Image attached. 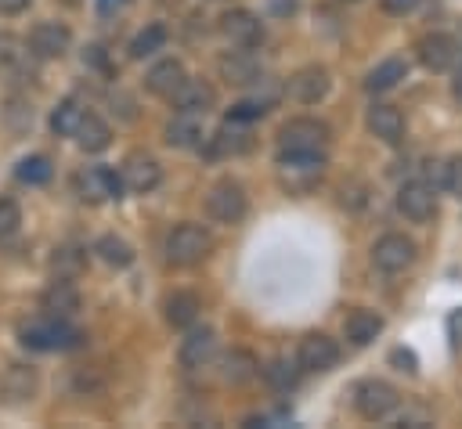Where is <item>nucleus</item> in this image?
Masks as SVG:
<instances>
[{
  "label": "nucleus",
  "mask_w": 462,
  "mask_h": 429,
  "mask_svg": "<svg viewBox=\"0 0 462 429\" xmlns=\"http://www.w3.org/2000/svg\"><path fill=\"white\" fill-rule=\"evenodd\" d=\"M332 141V130L325 119H314V115H296V119H285L278 126V148L282 151H325Z\"/></svg>",
  "instance_id": "20e7f679"
},
{
  "label": "nucleus",
  "mask_w": 462,
  "mask_h": 429,
  "mask_svg": "<svg viewBox=\"0 0 462 429\" xmlns=\"http://www.w3.org/2000/svg\"><path fill=\"white\" fill-rule=\"evenodd\" d=\"M94 252L101 256V263H108V267H116V270H123V267L134 263V249H130V242L119 238V234H101L97 245H94Z\"/></svg>",
  "instance_id": "7c9ffc66"
},
{
  "label": "nucleus",
  "mask_w": 462,
  "mask_h": 429,
  "mask_svg": "<svg viewBox=\"0 0 462 429\" xmlns=\"http://www.w3.org/2000/svg\"><path fill=\"white\" fill-rule=\"evenodd\" d=\"M325 173V151H282L278 148V177L292 195H307Z\"/></svg>",
  "instance_id": "f03ea898"
},
{
  "label": "nucleus",
  "mask_w": 462,
  "mask_h": 429,
  "mask_svg": "<svg viewBox=\"0 0 462 429\" xmlns=\"http://www.w3.org/2000/svg\"><path fill=\"white\" fill-rule=\"evenodd\" d=\"M217 357V332L213 328H188V335L180 339V350H177V361L184 371H199V368H209Z\"/></svg>",
  "instance_id": "2eb2a0df"
},
{
  "label": "nucleus",
  "mask_w": 462,
  "mask_h": 429,
  "mask_svg": "<svg viewBox=\"0 0 462 429\" xmlns=\"http://www.w3.org/2000/svg\"><path fill=\"white\" fill-rule=\"evenodd\" d=\"M170 101L177 105V112L206 115V112L217 105V90H213L209 83H202V79H184V83L173 90V97H170Z\"/></svg>",
  "instance_id": "5701e85b"
},
{
  "label": "nucleus",
  "mask_w": 462,
  "mask_h": 429,
  "mask_svg": "<svg viewBox=\"0 0 462 429\" xmlns=\"http://www.w3.org/2000/svg\"><path fill=\"white\" fill-rule=\"evenodd\" d=\"M296 11V0H274V14H292Z\"/></svg>",
  "instance_id": "49530a36"
},
{
  "label": "nucleus",
  "mask_w": 462,
  "mask_h": 429,
  "mask_svg": "<svg viewBox=\"0 0 462 429\" xmlns=\"http://www.w3.org/2000/svg\"><path fill=\"white\" fill-rule=\"evenodd\" d=\"M162 137H166L170 148H180V151L199 148V144H202V119H199L195 112H177V115L166 123Z\"/></svg>",
  "instance_id": "393cba45"
},
{
  "label": "nucleus",
  "mask_w": 462,
  "mask_h": 429,
  "mask_svg": "<svg viewBox=\"0 0 462 429\" xmlns=\"http://www.w3.org/2000/svg\"><path fill=\"white\" fill-rule=\"evenodd\" d=\"M213 252V234L199 224H177L166 234V260L173 267H195Z\"/></svg>",
  "instance_id": "7ed1b4c3"
},
{
  "label": "nucleus",
  "mask_w": 462,
  "mask_h": 429,
  "mask_svg": "<svg viewBox=\"0 0 462 429\" xmlns=\"http://www.w3.org/2000/svg\"><path fill=\"white\" fill-rule=\"evenodd\" d=\"M83 263H87V252H83L79 245H61V249L54 252V260H51V270H54L58 278H76V274L83 270Z\"/></svg>",
  "instance_id": "72a5a7b5"
},
{
  "label": "nucleus",
  "mask_w": 462,
  "mask_h": 429,
  "mask_svg": "<svg viewBox=\"0 0 462 429\" xmlns=\"http://www.w3.org/2000/svg\"><path fill=\"white\" fill-rule=\"evenodd\" d=\"M199 310H202V299L195 292H184V288L170 292L162 303V317L170 328H191L199 321Z\"/></svg>",
  "instance_id": "a878e982"
},
{
  "label": "nucleus",
  "mask_w": 462,
  "mask_h": 429,
  "mask_svg": "<svg viewBox=\"0 0 462 429\" xmlns=\"http://www.w3.org/2000/svg\"><path fill=\"white\" fill-rule=\"evenodd\" d=\"M18 339H22V346H29V350H72V346H79L83 332L72 328L69 317H47V314H43V317L22 324V328H18Z\"/></svg>",
  "instance_id": "f257e3e1"
},
{
  "label": "nucleus",
  "mask_w": 462,
  "mask_h": 429,
  "mask_svg": "<svg viewBox=\"0 0 462 429\" xmlns=\"http://www.w3.org/2000/svg\"><path fill=\"white\" fill-rule=\"evenodd\" d=\"M390 364H397V371H408V375H415V371H419V361H415V353H411V350H404V346L390 350Z\"/></svg>",
  "instance_id": "ea45409f"
},
{
  "label": "nucleus",
  "mask_w": 462,
  "mask_h": 429,
  "mask_svg": "<svg viewBox=\"0 0 462 429\" xmlns=\"http://www.w3.org/2000/svg\"><path fill=\"white\" fill-rule=\"evenodd\" d=\"M365 126L372 137H379L383 144H401L404 141V115L393 105H372L365 112Z\"/></svg>",
  "instance_id": "6ab92c4d"
},
{
  "label": "nucleus",
  "mask_w": 462,
  "mask_h": 429,
  "mask_svg": "<svg viewBox=\"0 0 462 429\" xmlns=\"http://www.w3.org/2000/svg\"><path fill=\"white\" fill-rule=\"evenodd\" d=\"M448 187L455 195H462V159H451L448 162Z\"/></svg>",
  "instance_id": "79ce46f5"
},
{
  "label": "nucleus",
  "mask_w": 462,
  "mask_h": 429,
  "mask_svg": "<svg viewBox=\"0 0 462 429\" xmlns=\"http://www.w3.org/2000/svg\"><path fill=\"white\" fill-rule=\"evenodd\" d=\"M296 361H300L303 371H332L339 364V342L325 332H310V335L300 339Z\"/></svg>",
  "instance_id": "f8f14e48"
},
{
  "label": "nucleus",
  "mask_w": 462,
  "mask_h": 429,
  "mask_svg": "<svg viewBox=\"0 0 462 429\" xmlns=\"http://www.w3.org/2000/svg\"><path fill=\"white\" fill-rule=\"evenodd\" d=\"M217 72L227 87H253L260 83L263 68H260V58L249 50V47H235V50H224L217 58Z\"/></svg>",
  "instance_id": "1a4fd4ad"
},
{
  "label": "nucleus",
  "mask_w": 462,
  "mask_h": 429,
  "mask_svg": "<svg viewBox=\"0 0 462 429\" xmlns=\"http://www.w3.org/2000/svg\"><path fill=\"white\" fill-rule=\"evenodd\" d=\"M451 97H455V105H462V68H458L455 79H451Z\"/></svg>",
  "instance_id": "a18cd8bd"
},
{
  "label": "nucleus",
  "mask_w": 462,
  "mask_h": 429,
  "mask_svg": "<svg viewBox=\"0 0 462 429\" xmlns=\"http://www.w3.org/2000/svg\"><path fill=\"white\" fill-rule=\"evenodd\" d=\"M22 224V209L14 198H0V238H11Z\"/></svg>",
  "instance_id": "e433bc0d"
},
{
  "label": "nucleus",
  "mask_w": 462,
  "mask_h": 429,
  "mask_svg": "<svg viewBox=\"0 0 462 429\" xmlns=\"http://www.w3.org/2000/svg\"><path fill=\"white\" fill-rule=\"evenodd\" d=\"M328 87H332V79H328V68H325V65H303V68H296V72L285 79V94H289L292 101H300V105H318V101H325Z\"/></svg>",
  "instance_id": "9d476101"
},
{
  "label": "nucleus",
  "mask_w": 462,
  "mask_h": 429,
  "mask_svg": "<svg viewBox=\"0 0 462 429\" xmlns=\"http://www.w3.org/2000/svg\"><path fill=\"white\" fill-rule=\"evenodd\" d=\"M379 332H383V317H379L375 310L357 306V310H350V314L343 317V335H346V342H354V346H368Z\"/></svg>",
  "instance_id": "bb28decb"
},
{
  "label": "nucleus",
  "mask_w": 462,
  "mask_h": 429,
  "mask_svg": "<svg viewBox=\"0 0 462 429\" xmlns=\"http://www.w3.org/2000/svg\"><path fill=\"white\" fill-rule=\"evenodd\" d=\"M4 123H7L11 133H25V130L32 126V105H29L25 97H7V105H4Z\"/></svg>",
  "instance_id": "c9c22d12"
},
{
  "label": "nucleus",
  "mask_w": 462,
  "mask_h": 429,
  "mask_svg": "<svg viewBox=\"0 0 462 429\" xmlns=\"http://www.w3.org/2000/svg\"><path fill=\"white\" fill-rule=\"evenodd\" d=\"M108 4H112V0H101V11H108Z\"/></svg>",
  "instance_id": "09e8293b"
},
{
  "label": "nucleus",
  "mask_w": 462,
  "mask_h": 429,
  "mask_svg": "<svg viewBox=\"0 0 462 429\" xmlns=\"http://www.w3.org/2000/svg\"><path fill=\"white\" fill-rule=\"evenodd\" d=\"M51 173H54V166H51L47 155H29V159H22L18 169H14V177H18L22 184H47Z\"/></svg>",
  "instance_id": "f704fd0d"
},
{
  "label": "nucleus",
  "mask_w": 462,
  "mask_h": 429,
  "mask_svg": "<svg viewBox=\"0 0 462 429\" xmlns=\"http://www.w3.org/2000/svg\"><path fill=\"white\" fill-rule=\"evenodd\" d=\"M379 7L386 14H411L419 7V0H379Z\"/></svg>",
  "instance_id": "a19ab883"
},
{
  "label": "nucleus",
  "mask_w": 462,
  "mask_h": 429,
  "mask_svg": "<svg viewBox=\"0 0 462 429\" xmlns=\"http://www.w3.org/2000/svg\"><path fill=\"white\" fill-rule=\"evenodd\" d=\"M256 375H260V361H256L249 350L231 346V350L220 357V379H224L227 386H245V382H253Z\"/></svg>",
  "instance_id": "b1692460"
},
{
  "label": "nucleus",
  "mask_w": 462,
  "mask_h": 429,
  "mask_svg": "<svg viewBox=\"0 0 462 429\" xmlns=\"http://www.w3.org/2000/svg\"><path fill=\"white\" fill-rule=\"evenodd\" d=\"M40 310L47 317H72L79 310V288L72 285V278H58L43 288L40 296Z\"/></svg>",
  "instance_id": "aec40b11"
},
{
  "label": "nucleus",
  "mask_w": 462,
  "mask_h": 429,
  "mask_svg": "<svg viewBox=\"0 0 462 429\" xmlns=\"http://www.w3.org/2000/svg\"><path fill=\"white\" fill-rule=\"evenodd\" d=\"M119 180H123L126 191H134V195H148V191L159 187V180H162V166H159V159L148 155V151H130V155L123 159V166H119Z\"/></svg>",
  "instance_id": "6e6552de"
},
{
  "label": "nucleus",
  "mask_w": 462,
  "mask_h": 429,
  "mask_svg": "<svg viewBox=\"0 0 462 429\" xmlns=\"http://www.w3.org/2000/svg\"><path fill=\"white\" fill-rule=\"evenodd\" d=\"M415 263V242L408 234H383L375 245H372V267L383 270V274H401Z\"/></svg>",
  "instance_id": "0eeeda50"
},
{
  "label": "nucleus",
  "mask_w": 462,
  "mask_h": 429,
  "mask_svg": "<svg viewBox=\"0 0 462 429\" xmlns=\"http://www.w3.org/2000/svg\"><path fill=\"white\" fill-rule=\"evenodd\" d=\"M300 375H303V368H300V361H292V357H274V361H267V368H263L267 386L278 389V393L296 389V386H300Z\"/></svg>",
  "instance_id": "c756f323"
},
{
  "label": "nucleus",
  "mask_w": 462,
  "mask_h": 429,
  "mask_svg": "<svg viewBox=\"0 0 462 429\" xmlns=\"http://www.w3.org/2000/svg\"><path fill=\"white\" fill-rule=\"evenodd\" d=\"M426 184L437 191V187H448V162H440V159H430L426 162Z\"/></svg>",
  "instance_id": "58836bf2"
},
{
  "label": "nucleus",
  "mask_w": 462,
  "mask_h": 429,
  "mask_svg": "<svg viewBox=\"0 0 462 429\" xmlns=\"http://www.w3.org/2000/svg\"><path fill=\"white\" fill-rule=\"evenodd\" d=\"M79 119H83V105H79L76 97H65V101H58V108L51 112V130H54L58 137H76Z\"/></svg>",
  "instance_id": "473e14b6"
},
{
  "label": "nucleus",
  "mask_w": 462,
  "mask_h": 429,
  "mask_svg": "<svg viewBox=\"0 0 462 429\" xmlns=\"http://www.w3.org/2000/svg\"><path fill=\"white\" fill-rule=\"evenodd\" d=\"M245 209H249V198H245V187L235 177H220L206 191V213L217 224H238L245 216Z\"/></svg>",
  "instance_id": "39448f33"
},
{
  "label": "nucleus",
  "mask_w": 462,
  "mask_h": 429,
  "mask_svg": "<svg viewBox=\"0 0 462 429\" xmlns=\"http://www.w3.org/2000/svg\"><path fill=\"white\" fill-rule=\"evenodd\" d=\"M397 213L408 216L411 224H426L437 213V191L426 180H408L397 191Z\"/></svg>",
  "instance_id": "dca6fc26"
},
{
  "label": "nucleus",
  "mask_w": 462,
  "mask_h": 429,
  "mask_svg": "<svg viewBox=\"0 0 462 429\" xmlns=\"http://www.w3.org/2000/svg\"><path fill=\"white\" fill-rule=\"evenodd\" d=\"M32 0H0V14H22Z\"/></svg>",
  "instance_id": "37998d69"
},
{
  "label": "nucleus",
  "mask_w": 462,
  "mask_h": 429,
  "mask_svg": "<svg viewBox=\"0 0 462 429\" xmlns=\"http://www.w3.org/2000/svg\"><path fill=\"white\" fill-rule=\"evenodd\" d=\"M267 108H271V101H238V105H231V115H227V119L253 123V119H260Z\"/></svg>",
  "instance_id": "4c0bfd02"
},
{
  "label": "nucleus",
  "mask_w": 462,
  "mask_h": 429,
  "mask_svg": "<svg viewBox=\"0 0 462 429\" xmlns=\"http://www.w3.org/2000/svg\"><path fill=\"white\" fill-rule=\"evenodd\" d=\"M415 58L430 72H448L455 65V40L448 32H426L415 40Z\"/></svg>",
  "instance_id": "f3484780"
},
{
  "label": "nucleus",
  "mask_w": 462,
  "mask_h": 429,
  "mask_svg": "<svg viewBox=\"0 0 462 429\" xmlns=\"http://www.w3.org/2000/svg\"><path fill=\"white\" fill-rule=\"evenodd\" d=\"M11 47H14V36H7V32H0V61H7V58L14 54Z\"/></svg>",
  "instance_id": "c03bdc74"
},
{
  "label": "nucleus",
  "mask_w": 462,
  "mask_h": 429,
  "mask_svg": "<svg viewBox=\"0 0 462 429\" xmlns=\"http://www.w3.org/2000/svg\"><path fill=\"white\" fill-rule=\"evenodd\" d=\"M40 393V375L32 364H7L4 375H0V400L11 404V407H22L29 404L32 397Z\"/></svg>",
  "instance_id": "ddd939ff"
},
{
  "label": "nucleus",
  "mask_w": 462,
  "mask_h": 429,
  "mask_svg": "<svg viewBox=\"0 0 462 429\" xmlns=\"http://www.w3.org/2000/svg\"><path fill=\"white\" fill-rule=\"evenodd\" d=\"M25 43H29V54H32V58L54 61V58H61V54L69 50L72 32H69V25H61V22H36Z\"/></svg>",
  "instance_id": "4468645a"
},
{
  "label": "nucleus",
  "mask_w": 462,
  "mask_h": 429,
  "mask_svg": "<svg viewBox=\"0 0 462 429\" xmlns=\"http://www.w3.org/2000/svg\"><path fill=\"white\" fill-rule=\"evenodd\" d=\"M217 29H220V36H224L231 47H256V43L263 40V25H260V18H256L253 11H245V7H231V11H224L220 22H217Z\"/></svg>",
  "instance_id": "9b49d317"
},
{
  "label": "nucleus",
  "mask_w": 462,
  "mask_h": 429,
  "mask_svg": "<svg viewBox=\"0 0 462 429\" xmlns=\"http://www.w3.org/2000/svg\"><path fill=\"white\" fill-rule=\"evenodd\" d=\"M162 47H166V25L152 22V25H144V29L130 40V58L141 61V58H152V54L162 50Z\"/></svg>",
  "instance_id": "2f4dec72"
},
{
  "label": "nucleus",
  "mask_w": 462,
  "mask_h": 429,
  "mask_svg": "<svg viewBox=\"0 0 462 429\" xmlns=\"http://www.w3.org/2000/svg\"><path fill=\"white\" fill-rule=\"evenodd\" d=\"M76 144L83 148V151H105L108 144H112V130H108V123L101 119V115H94V112H83V119H79V126H76Z\"/></svg>",
  "instance_id": "c85d7f7f"
},
{
  "label": "nucleus",
  "mask_w": 462,
  "mask_h": 429,
  "mask_svg": "<svg viewBox=\"0 0 462 429\" xmlns=\"http://www.w3.org/2000/svg\"><path fill=\"white\" fill-rule=\"evenodd\" d=\"M119 187H123V180H119L112 169L87 166V169H79V173H76V191H79V198H87V202L119 198Z\"/></svg>",
  "instance_id": "a211bd4d"
},
{
  "label": "nucleus",
  "mask_w": 462,
  "mask_h": 429,
  "mask_svg": "<svg viewBox=\"0 0 462 429\" xmlns=\"http://www.w3.org/2000/svg\"><path fill=\"white\" fill-rule=\"evenodd\" d=\"M253 144H256V137H253L249 123L227 119V123H224V126L213 133V144H209V151H213V155H245Z\"/></svg>",
  "instance_id": "4be33fe9"
},
{
  "label": "nucleus",
  "mask_w": 462,
  "mask_h": 429,
  "mask_svg": "<svg viewBox=\"0 0 462 429\" xmlns=\"http://www.w3.org/2000/svg\"><path fill=\"white\" fill-rule=\"evenodd\" d=\"M408 76V61L404 58H383L368 76H365V90L368 94H386V90H393L401 79Z\"/></svg>",
  "instance_id": "cd10ccee"
},
{
  "label": "nucleus",
  "mask_w": 462,
  "mask_h": 429,
  "mask_svg": "<svg viewBox=\"0 0 462 429\" xmlns=\"http://www.w3.org/2000/svg\"><path fill=\"white\" fill-rule=\"evenodd\" d=\"M397 404H401V393L383 379H365L354 386V411L368 422L386 418L390 411H397Z\"/></svg>",
  "instance_id": "423d86ee"
},
{
  "label": "nucleus",
  "mask_w": 462,
  "mask_h": 429,
  "mask_svg": "<svg viewBox=\"0 0 462 429\" xmlns=\"http://www.w3.org/2000/svg\"><path fill=\"white\" fill-rule=\"evenodd\" d=\"M451 40H455V61L462 65V22H458V29H455V36H451Z\"/></svg>",
  "instance_id": "de8ad7c7"
},
{
  "label": "nucleus",
  "mask_w": 462,
  "mask_h": 429,
  "mask_svg": "<svg viewBox=\"0 0 462 429\" xmlns=\"http://www.w3.org/2000/svg\"><path fill=\"white\" fill-rule=\"evenodd\" d=\"M184 79H188V72H184V65H180L177 58H159V61L144 72V90L155 94V97H173V90H177Z\"/></svg>",
  "instance_id": "412c9836"
}]
</instances>
